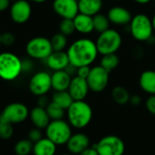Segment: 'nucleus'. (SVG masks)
Returning a JSON list of instances; mask_svg holds the SVG:
<instances>
[{
	"instance_id": "nucleus-49",
	"label": "nucleus",
	"mask_w": 155,
	"mask_h": 155,
	"mask_svg": "<svg viewBox=\"0 0 155 155\" xmlns=\"http://www.w3.org/2000/svg\"><path fill=\"white\" fill-rule=\"evenodd\" d=\"M154 1H155V0H154Z\"/></svg>"
},
{
	"instance_id": "nucleus-17",
	"label": "nucleus",
	"mask_w": 155,
	"mask_h": 155,
	"mask_svg": "<svg viewBox=\"0 0 155 155\" xmlns=\"http://www.w3.org/2000/svg\"><path fill=\"white\" fill-rule=\"evenodd\" d=\"M47 66L53 71L66 69L70 64L67 51H53L46 59Z\"/></svg>"
},
{
	"instance_id": "nucleus-11",
	"label": "nucleus",
	"mask_w": 155,
	"mask_h": 155,
	"mask_svg": "<svg viewBox=\"0 0 155 155\" xmlns=\"http://www.w3.org/2000/svg\"><path fill=\"white\" fill-rule=\"evenodd\" d=\"M0 117L12 124L22 123L29 117V110L25 104L13 102L4 108Z\"/></svg>"
},
{
	"instance_id": "nucleus-32",
	"label": "nucleus",
	"mask_w": 155,
	"mask_h": 155,
	"mask_svg": "<svg viewBox=\"0 0 155 155\" xmlns=\"http://www.w3.org/2000/svg\"><path fill=\"white\" fill-rule=\"evenodd\" d=\"M59 32L66 35L67 37L71 36L75 31V26L73 19H68V18H62V20L59 23Z\"/></svg>"
},
{
	"instance_id": "nucleus-34",
	"label": "nucleus",
	"mask_w": 155,
	"mask_h": 155,
	"mask_svg": "<svg viewBox=\"0 0 155 155\" xmlns=\"http://www.w3.org/2000/svg\"><path fill=\"white\" fill-rule=\"evenodd\" d=\"M16 42V37L14 34L10 33V32H5L2 34V44L9 47L12 46L14 43Z\"/></svg>"
},
{
	"instance_id": "nucleus-24",
	"label": "nucleus",
	"mask_w": 155,
	"mask_h": 155,
	"mask_svg": "<svg viewBox=\"0 0 155 155\" xmlns=\"http://www.w3.org/2000/svg\"><path fill=\"white\" fill-rule=\"evenodd\" d=\"M111 98L115 103L119 105H124L130 102V95L126 88L122 86H116L111 91Z\"/></svg>"
},
{
	"instance_id": "nucleus-3",
	"label": "nucleus",
	"mask_w": 155,
	"mask_h": 155,
	"mask_svg": "<svg viewBox=\"0 0 155 155\" xmlns=\"http://www.w3.org/2000/svg\"><path fill=\"white\" fill-rule=\"evenodd\" d=\"M23 72L22 60L14 53H0V79L6 81L17 80Z\"/></svg>"
},
{
	"instance_id": "nucleus-44",
	"label": "nucleus",
	"mask_w": 155,
	"mask_h": 155,
	"mask_svg": "<svg viewBox=\"0 0 155 155\" xmlns=\"http://www.w3.org/2000/svg\"><path fill=\"white\" fill-rule=\"evenodd\" d=\"M151 22H152V26H153V28H154V31H155V14L151 18Z\"/></svg>"
},
{
	"instance_id": "nucleus-41",
	"label": "nucleus",
	"mask_w": 155,
	"mask_h": 155,
	"mask_svg": "<svg viewBox=\"0 0 155 155\" xmlns=\"http://www.w3.org/2000/svg\"><path fill=\"white\" fill-rule=\"evenodd\" d=\"M141 102V98L139 95H132L130 98V103L133 106H138Z\"/></svg>"
},
{
	"instance_id": "nucleus-23",
	"label": "nucleus",
	"mask_w": 155,
	"mask_h": 155,
	"mask_svg": "<svg viewBox=\"0 0 155 155\" xmlns=\"http://www.w3.org/2000/svg\"><path fill=\"white\" fill-rule=\"evenodd\" d=\"M78 5L80 13L93 17L101 12L103 2L102 0H78Z\"/></svg>"
},
{
	"instance_id": "nucleus-29",
	"label": "nucleus",
	"mask_w": 155,
	"mask_h": 155,
	"mask_svg": "<svg viewBox=\"0 0 155 155\" xmlns=\"http://www.w3.org/2000/svg\"><path fill=\"white\" fill-rule=\"evenodd\" d=\"M34 143L29 139H23L18 140L14 148L17 155H28L33 150Z\"/></svg>"
},
{
	"instance_id": "nucleus-8",
	"label": "nucleus",
	"mask_w": 155,
	"mask_h": 155,
	"mask_svg": "<svg viewBox=\"0 0 155 155\" xmlns=\"http://www.w3.org/2000/svg\"><path fill=\"white\" fill-rule=\"evenodd\" d=\"M100 155H123L124 141L116 135H106L94 144Z\"/></svg>"
},
{
	"instance_id": "nucleus-38",
	"label": "nucleus",
	"mask_w": 155,
	"mask_h": 155,
	"mask_svg": "<svg viewBox=\"0 0 155 155\" xmlns=\"http://www.w3.org/2000/svg\"><path fill=\"white\" fill-rule=\"evenodd\" d=\"M49 102L50 101H49L48 98L46 95L39 96L38 99V106L42 107V108H47V106L48 105Z\"/></svg>"
},
{
	"instance_id": "nucleus-13",
	"label": "nucleus",
	"mask_w": 155,
	"mask_h": 155,
	"mask_svg": "<svg viewBox=\"0 0 155 155\" xmlns=\"http://www.w3.org/2000/svg\"><path fill=\"white\" fill-rule=\"evenodd\" d=\"M52 8L54 12L61 18L73 19L80 13L78 0H54Z\"/></svg>"
},
{
	"instance_id": "nucleus-15",
	"label": "nucleus",
	"mask_w": 155,
	"mask_h": 155,
	"mask_svg": "<svg viewBox=\"0 0 155 155\" xmlns=\"http://www.w3.org/2000/svg\"><path fill=\"white\" fill-rule=\"evenodd\" d=\"M90 138L83 132L72 133L67 142V148L71 154H81L84 150L91 146Z\"/></svg>"
},
{
	"instance_id": "nucleus-43",
	"label": "nucleus",
	"mask_w": 155,
	"mask_h": 155,
	"mask_svg": "<svg viewBox=\"0 0 155 155\" xmlns=\"http://www.w3.org/2000/svg\"><path fill=\"white\" fill-rule=\"evenodd\" d=\"M32 2H34V3H38V4H40V3H44V2H46L47 0H31Z\"/></svg>"
},
{
	"instance_id": "nucleus-2",
	"label": "nucleus",
	"mask_w": 155,
	"mask_h": 155,
	"mask_svg": "<svg viewBox=\"0 0 155 155\" xmlns=\"http://www.w3.org/2000/svg\"><path fill=\"white\" fill-rule=\"evenodd\" d=\"M67 117L71 127L83 129L87 127L92 120V108L85 101H74L67 110Z\"/></svg>"
},
{
	"instance_id": "nucleus-33",
	"label": "nucleus",
	"mask_w": 155,
	"mask_h": 155,
	"mask_svg": "<svg viewBox=\"0 0 155 155\" xmlns=\"http://www.w3.org/2000/svg\"><path fill=\"white\" fill-rule=\"evenodd\" d=\"M43 136H42V131H41V129H38L37 127L31 129L28 132V139L33 142H37L38 140H39L40 139H42Z\"/></svg>"
},
{
	"instance_id": "nucleus-26",
	"label": "nucleus",
	"mask_w": 155,
	"mask_h": 155,
	"mask_svg": "<svg viewBox=\"0 0 155 155\" xmlns=\"http://www.w3.org/2000/svg\"><path fill=\"white\" fill-rule=\"evenodd\" d=\"M93 25H94V31L100 33H102L109 28H110V21L107 15H104L102 13H98L97 15L93 16Z\"/></svg>"
},
{
	"instance_id": "nucleus-7",
	"label": "nucleus",
	"mask_w": 155,
	"mask_h": 155,
	"mask_svg": "<svg viewBox=\"0 0 155 155\" xmlns=\"http://www.w3.org/2000/svg\"><path fill=\"white\" fill-rule=\"evenodd\" d=\"M27 54L33 59H46L54 50L50 39L45 37H35L26 45Z\"/></svg>"
},
{
	"instance_id": "nucleus-25",
	"label": "nucleus",
	"mask_w": 155,
	"mask_h": 155,
	"mask_svg": "<svg viewBox=\"0 0 155 155\" xmlns=\"http://www.w3.org/2000/svg\"><path fill=\"white\" fill-rule=\"evenodd\" d=\"M52 101L56 102L59 106H61L66 110L69 108V106L72 104L74 100L70 96L69 92L68 91H55V93L52 95Z\"/></svg>"
},
{
	"instance_id": "nucleus-18",
	"label": "nucleus",
	"mask_w": 155,
	"mask_h": 155,
	"mask_svg": "<svg viewBox=\"0 0 155 155\" xmlns=\"http://www.w3.org/2000/svg\"><path fill=\"white\" fill-rule=\"evenodd\" d=\"M72 77L67 72V70H57L51 74L52 89L55 91H68Z\"/></svg>"
},
{
	"instance_id": "nucleus-6",
	"label": "nucleus",
	"mask_w": 155,
	"mask_h": 155,
	"mask_svg": "<svg viewBox=\"0 0 155 155\" xmlns=\"http://www.w3.org/2000/svg\"><path fill=\"white\" fill-rule=\"evenodd\" d=\"M45 130L46 137L58 146L67 144L68 139L72 135L71 125L68 121H66L63 119L51 120Z\"/></svg>"
},
{
	"instance_id": "nucleus-14",
	"label": "nucleus",
	"mask_w": 155,
	"mask_h": 155,
	"mask_svg": "<svg viewBox=\"0 0 155 155\" xmlns=\"http://www.w3.org/2000/svg\"><path fill=\"white\" fill-rule=\"evenodd\" d=\"M68 91L74 101H84L90 91L87 79H83L77 75L72 77Z\"/></svg>"
},
{
	"instance_id": "nucleus-10",
	"label": "nucleus",
	"mask_w": 155,
	"mask_h": 155,
	"mask_svg": "<svg viewBox=\"0 0 155 155\" xmlns=\"http://www.w3.org/2000/svg\"><path fill=\"white\" fill-rule=\"evenodd\" d=\"M28 89L35 96L39 97L47 95V93L52 89L51 74L47 71H38L35 73L29 80Z\"/></svg>"
},
{
	"instance_id": "nucleus-30",
	"label": "nucleus",
	"mask_w": 155,
	"mask_h": 155,
	"mask_svg": "<svg viewBox=\"0 0 155 155\" xmlns=\"http://www.w3.org/2000/svg\"><path fill=\"white\" fill-rule=\"evenodd\" d=\"M50 41H51V45H52L54 51H62L67 48L68 37L58 32L50 38Z\"/></svg>"
},
{
	"instance_id": "nucleus-45",
	"label": "nucleus",
	"mask_w": 155,
	"mask_h": 155,
	"mask_svg": "<svg viewBox=\"0 0 155 155\" xmlns=\"http://www.w3.org/2000/svg\"><path fill=\"white\" fill-rule=\"evenodd\" d=\"M2 44V34L0 33V45Z\"/></svg>"
},
{
	"instance_id": "nucleus-36",
	"label": "nucleus",
	"mask_w": 155,
	"mask_h": 155,
	"mask_svg": "<svg viewBox=\"0 0 155 155\" xmlns=\"http://www.w3.org/2000/svg\"><path fill=\"white\" fill-rule=\"evenodd\" d=\"M91 66H82L77 68V76H79L83 79H87L90 72H91Z\"/></svg>"
},
{
	"instance_id": "nucleus-47",
	"label": "nucleus",
	"mask_w": 155,
	"mask_h": 155,
	"mask_svg": "<svg viewBox=\"0 0 155 155\" xmlns=\"http://www.w3.org/2000/svg\"><path fill=\"white\" fill-rule=\"evenodd\" d=\"M11 2H15V1H17V0H10Z\"/></svg>"
},
{
	"instance_id": "nucleus-4",
	"label": "nucleus",
	"mask_w": 155,
	"mask_h": 155,
	"mask_svg": "<svg viewBox=\"0 0 155 155\" xmlns=\"http://www.w3.org/2000/svg\"><path fill=\"white\" fill-rule=\"evenodd\" d=\"M130 32L132 38L139 42H148L153 35L151 19L145 14L140 13L132 17L130 23Z\"/></svg>"
},
{
	"instance_id": "nucleus-42",
	"label": "nucleus",
	"mask_w": 155,
	"mask_h": 155,
	"mask_svg": "<svg viewBox=\"0 0 155 155\" xmlns=\"http://www.w3.org/2000/svg\"><path fill=\"white\" fill-rule=\"evenodd\" d=\"M135 3L139 4V5H146V4H149L151 0H132Z\"/></svg>"
},
{
	"instance_id": "nucleus-22",
	"label": "nucleus",
	"mask_w": 155,
	"mask_h": 155,
	"mask_svg": "<svg viewBox=\"0 0 155 155\" xmlns=\"http://www.w3.org/2000/svg\"><path fill=\"white\" fill-rule=\"evenodd\" d=\"M139 85L145 93L155 95V70L143 71L139 78Z\"/></svg>"
},
{
	"instance_id": "nucleus-35",
	"label": "nucleus",
	"mask_w": 155,
	"mask_h": 155,
	"mask_svg": "<svg viewBox=\"0 0 155 155\" xmlns=\"http://www.w3.org/2000/svg\"><path fill=\"white\" fill-rule=\"evenodd\" d=\"M145 107L147 110L155 116V95H150L145 101Z\"/></svg>"
},
{
	"instance_id": "nucleus-46",
	"label": "nucleus",
	"mask_w": 155,
	"mask_h": 155,
	"mask_svg": "<svg viewBox=\"0 0 155 155\" xmlns=\"http://www.w3.org/2000/svg\"><path fill=\"white\" fill-rule=\"evenodd\" d=\"M60 155H72L71 153H63V154H60Z\"/></svg>"
},
{
	"instance_id": "nucleus-39",
	"label": "nucleus",
	"mask_w": 155,
	"mask_h": 155,
	"mask_svg": "<svg viewBox=\"0 0 155 155\" xmlns=\"http://www.w3.org/2000/svg\"><path fill=\"white\" fill-rule=\"evenodd\" d=\"M10 0H0V12L6 11L10 8Z\"/></svg>"
},
{
	"instance_id": "nucleus-40",
	"label": "nucleus",
	"mask_w": 155,
	"mask_h": 155,
	"mask_svg": "<svg viewBox=\"0 0 155 155\" xmlns=\"http://www.w3.org/2000/svg\"><path fill=\"white\" fill-rule=\"evenodd\" d=\"M33 64L31 62L30 59H27V60H22V68H23V72L24 71H30L32 69Z\"/></svg>"
},
{
	"instance_id": "nucleus-5",
	"label": "nucleus",
	"mask_w": 155,
	"mask_h": 155,
	"mask_svg": "<svg viewBox=\"0 0 155 155\" xmlns=\"http://www.w3.org/2000/svg\"><path fill=\"white\" fill-rule=\"evenodd\" d=\"M95 42L99 54L102 56L116 53L122 45V38L117 30L109 28L108 30L100 33Z\"/></svg>"
},
{
	"instance_id": "nucleus-16",
	"label": "nucleus",
	"mask_w": 155,
	"mask_h": 155,
	"mask_svg": "<svg viewBox=\"0 0 155 155\" xmlns=\"http://www.w3.org/2000/svg\"><path fill=\"white\" fill-rule=\"evenodd\" d=\"M107 16L111 24L116 26H127L130 25L132 15L131 13L123 7L115 6L112 7L107 13Z\"/></svg>"
},
{
	"instance_id": "nucleus-21",
	"label": "nucleus",
	"mask_w": 155,
	"mask_h": 155,
	"mask_svg": "<svg viewBox=\"0 0 155 155\" xmlns=\"http://www.w3.org/2000/svg\"><path fill=\"white\" fill-rule=\"evenodd\" d=\"M57 146L51 140L45 137L34 143L32 152L34 155H55Z\"/></svg>"
},
{
	"instance_id": "nucleus-27",
	"label": "nucleus",
	"mask_w": 155,
	"mask_h": 155,
	"mask_svg": "<svg viewBox=\"0 0 155 155\" xmlns=\"http://www.w3.org/2000/svg\"><path fill=\"white\" fill-rule=\"evenodd\" d=\"M119 64H120V58L116 53L102 55L100 60V65L109 72L114 70L119 66Z\"/></svg>"
},
{
	"instance_id": "nucleus-20",
	"label": "nucleus",
	"mask_w": 155,
	"mask_h": 155,
	"mask_svg": "<svg viewBox=\"0 0 155 155\" xmlns=\"http://www.w3.org/2000/svg\"><path fill=\"white\" fill-rule=\"evenodd\" d=\"M29 119L32 122V124L38 128V129H46L47 126L51 121L46 108H42L39 106L34 107L29 111Z\"/></svg>"
},
{
	"instance_id": "nucleus-19",
	"label": "nucleus",
	"mask_w": 155,
	"mask_h": 155,
	"mask_svg": "<svg viewBox=\"0 0 155 155\" xmlns=\"http://www.w3.org/2000/svg\"><path fill=\"white\" fill-rule=\"evenodd\" d=\"M76 32L81 35H89L94 31L93 18L85 14L79 13L73 18Z\"/></svg>"
},
{
	"instance_id": "nucleus-1",
	"label": "nucleus",
	"mask_w": 155,
	"mask_h": 155,
	"mask_svg": "<svg viewBox=\"0 0 155 155\" xmlns=\"http://www.w3.org/2000/svg\"><path fill=\"white\" fill-rule=\"evenodd\" d=\"M67 54L69 63L78 68L82 66H91L97 59L99 51L95 41L88 38H81L68 46Z\"/></svg>"
},
{
	"instance_id": "nucleus-28",
	"label": "nucleus",
	"mask_w": 155,
	"mask_h": 155,
	"mask_svg": "<svg viewBox=\"0 0 155 155\" xmlns=\"http://www.w3.org/2000/svg\"><path fill=\"white\" fill-rule=\"evenodd\" d=\"M46 110L51 120L63 119L65 116V112L67 111L65 109H63L61 106H59L58 104H57L56 102L52 101L48 103Z\"/></svg>"
},
{
	"instance_id": "nucleus-12",
	"label": "nucleus",
	"mask_w": 155,
	"mask_h": 155,
	"mask_svg": "<svg viewBox=\"0 0 155 155\" xmlns=\"http://www.w3.org/2000/svg\"><path fill=\"white\" fill-rule=\"evenodd\" d=\"M11 19L17 24H24L28 21L32 14V7L27 0H17L9 8Z\"/></svg>"
},
{
	"instance_id": "nucleus-37",
	"label": "nucleus",
	"mask_w": 155,
	"mask_h": 155,
	"mask_svg": "<svg viewBox=\"0 0 155 155\" xmlns=\"http://www.w3.org/2000/svg\"><path fill=\"white\" fill-rule=\"evenodd\" d=\"M79 155H100V154H99L97 149L95 148V146L92 145V146L88 147L86 150H83L81 154H79Z\"/></svg>"
},
{
	"instance_id": "nucleus-9",
	"label": "nucleus",
	"mask_w": 155,
	"mask_h": 155,
	"mask_svg": "<svg viewBox=\"0 0 155 155\" xmlns=\"http://www.w3.org/2000/svg\"><path fill=\"white\" fill-rule=\"evenodd\" d=\"M110 81V72L101 65L94 66L91 68V72L87 78L90 91L100 93L105 91Z\"/></svg>"
},
{
	"instance_id": "nucleus-48",
	"label": "nucleus",
	"mask_w": 155,
	"mask_h": 155,
	"mask_svg": "<svg viewBox=\"0 0 155 155\" xmlns=\"http://www.w3.org/2000/svg\"><path fill=\"white\" fill-rule=\"evenodd\" d=\"M116 1H120V0H116Z\"/></svg>"
},
{
	"instance_id": "nucleus-31",
	"label": "nucleus",
	"mask_w": 155,
	"mask_h": 155,
	"mask_svg": "<svg viewBox=\"0 0 155 155\" xmlns=\"http://www.w3.org/2000/svg\"><path fill=\"white\" fill-rule=\"evenodd\" d=\"M14 133L13 124L0 117V139L9 140Z\"/></svg>"
}]
</instances>
